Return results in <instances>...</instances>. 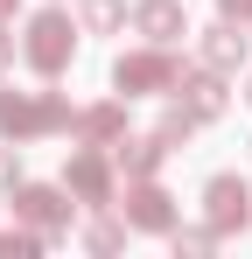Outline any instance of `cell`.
Returning a JSON list of instances; mask_svg holds the SVG:
<instances>
[{
    "label": "cell",
    "mask_w": 252,
    "mask_h": 259,
    "mask_svg": "<svg viewBox=\"0 0 252 259\" xmlns=\"http://www.w3.org/2000/svg\"><path fill=\"white\" fill-rule=\"evenodd\" d=\"M77 14L63 7V0H49V7H35L28 21H21V63L35 70L42 84H56L70 63H77Z\"/></svg>",
    "instance_id": "1"
},
{
    "label": "cell",
    "mask_w": 252,
    "mask_h": 259,
    "mask_svg": "<svg viewBox=\"0 0 252 259\" xmlns=\"http://www.w3.org/2000/svg\"><path fill=\"white\" fill-rule=\"evenodd\" d=\"M77 126V105L63 91H0V140L28 147V140H49V133H70Z\"/></svg>",
    "instance_id": "2"
},
{
    "label": "cell",
    "mask_w": 252,
    "mask_h": 259,
    "mask_svg": "<svg viewBox=\"0 0 252 259\" xmlns=\"http://www.w3.org/2000/svg\"><path fill=\"white\" fill-rule=\"evenodd\" d=\"M175 84H182V56L161 42H140V49L112 56V91L119 98H168Z\"/></svg>",
    "instance_id": "3"
},
{
    "label": "cell",
    "mask_w": 252,
    "mask_h": 259,
    "mask_svg": "<svg viewBox=\"0 0 252 259\" xmlns=\"http://www.w3.org/2000/svg\"><path fill=\"white\" fill-rule=\"evenodd\" d=\"M7 203H14V217H21L28 231H42L49 245H63L70 224H77V196H70L63 182H14Z\"/></svg>",
    "instance_id": "4"
},
{
    "label": "cell",
    "mask_w": 252,
    "mask_h": 259,
    "mask_svg": "<svg viewBox=\"0 0 252 259\" xmlns=\"http://www.w3.org/2000/svg\"><path fill=\"white\" fill-rule=\"evenodd\" d=\"M63 189L77 196L84 210H112V203H119V168H112V147H84V140H77V154L63 161Z\"/></svg>",
    "instance_id": "5"
},
{
    "label": "cell",
    "mask_w": 252,
    "mask_h": 259,
    "mask_svg": "<svg viewBox=\"0 0 252 259\" xmlns=\"http://www.w3.org/2000/svg\"><path fill=\"white\" fill-rule=\"evenodd\" d=\"M196 126H210V119H224V105H231V77L224 70H210V63H182V84L168 91Z\"/></svg>",
    "instance_id": "6"
},
{
    "label": "cell",
    "mask_w": 252,
    "mask_h": 259,
    "mask_svg": "<svg viewBox=\"0 0 252 259\" xmlns=\"http://www.w3.org/2000/svg\"><path fill=\"white\" fill-rule=\"evenodd\" d=\"M119 210H126V231H147V238H168L175 231V196L161 189V175H147V182H126L119 189Z\"/></svg>",
    "instance_id": "7"
},
{
    "label": "cell",
    "mask_w": 252,
    "mask_h": 259,
    "mask_svg": "<svg viewBox=\"0 0 252 259\" xmlns=\"http://www.w3.org/2000/svg\"><path fill=\"white\" fill-rule=\"evenodd\" d=\"M203 224L217 231V238H238L252 224V189H245V175H210L203 182Z\"/></svg>",
    "instance_id": "8"
},
{
    "label": "cell",
    "mask_w": 252,
    "mask_h": 259,
    "mask_svg": "<svg viewBox=\"0 0 252 259\" xmlns=\"http://www.w3.org/2000/svg\"><path fill=\"white\" fill-rule=\"evenodd\" d=\"M245 56H252V28L245 21H210L203 35H196V63H210V70H224V77H238L245 70Z\"/></svg>",
    "instance_id": "9"
},
{
    "label": "cell",
    "mask_w": 252,
    "mask_h": 259,
    "mask_svg": "<svg viewBox=\"0 0 252 259\" xmlns=\"http://www.w3.org/2000/svg\"><path fill=\"white\" fill-rule=\"evenodd\" d=\"M126 28H133L140 42L175 49L182 35H189V7H182V0H133V7H126Z\"/></svg>",
    "instance_id": "10"
},
{
    "label": "cell",
    "mask_w": 252,
    "mask_h": 259,
    "mask_svg": "<svg viewBox=\"0 0 252 259\" xmlns=\"http://www.w3.org/2000/svg\"><path fill=\"white\" fill-rule=\"evenodd\" d=\"M70 140H84V147H119L126 140V98L112 91V98H98V105H77Z\"/></svg>",
    "instance_id": "11"
},
{
    "label": "cell",
    "mask_w": 252,
    "mask_h": 259,
    "mask_svg": "<svg viewBox=\"0 0 252 259\" xmlns=\"http://www.w3.org/2000/svg\"><path fill=\"white\" fill-rule=\"evenodd\" d=\"M175 154L161 133H126L119 147H112V168L126 175V182H147V175H161V161Z\"/></svg>",
    "instance_id": "12"
},
{
    "label": "cell",
    "mask_w": 252,
    "mask_h": 259,
    "mask_svg": "<svg viewBox=\"0 0 252 259\" xmlns=\"http://www.w3.org/2000/svg\"><path fill=\"white\" fill-rule=\"evenodd\" d=\"M77 28L84 35H119L126 28V0H77Z\"/></svg>",
    "instance_id": "13"
},
{
    "label": "cell",
    "mask_w": 252,
    "mask_h": 259,
    "mask_svg": "<svg viewBox=\"0 0 252 259\" xmlns=\"http://www.w3.org/2000/svg\"><path fill=\"white\" fill-rule=\"evenodd\" d=\"M119 245H126V224H119V217L98 210L91 224H84V252H119Z\"/></svg>",
    "instance_id": "14"
},
{
    "label": "cell",
    "mask_w": 252,
    "mask_h": 259,
    "mask_svg": "<svg viewBox=\"0 0 252 259\" xmlns=\"http://www.w3.org/2000/svg\"><path fill=\"white\" fill-rule=\"evenodd\" d=\"M168 245H175V259H182V252H217L224 238H217L210 224H182V217H175V231H168Z\"/></svg>",
    "instance_id": "15"
},
{
    "label": "cell",
    "mask_w": 252,
    "mask_h": 259,
    "mask_svg": "<svg viewBox=\"0 0 252 259\" xmlns=\"http://www.w3.org/2000/svg\"><path fill=\"white\" fill-rule=\"evenodd\" d=\"M42 245H49V238H42V231H28V224H21V231H0V259H35Z\"/></svg>",
    "instance_id": "16"
},
{
    "label": "cell",
    "mask_w": 252,
    "mask_h": 259,
    "mask_svg": "<svg viewBox=\"0 0 252 259\" xmlns=\"http://www.w3.org/2000/svg\"><path fill=\"white\" fill-rule=\"evenodd\" d=\"M154 133H161L168 147H182V140H189V133H196V119H189V112H182V105H175V98H168V112H161V119H154Z\"/></svg>",
    "instance_id": "17"
},
{
    "label": "cell",
    "mask_w": 252,
    "mask_h": 259,
    "mask_svg": "<svg viewBox=\"0 0 252 259\" xmlns=\"http://www.w3.org/2000/svg\"><path fill=\"white\" fill-rule=\"evenodd\" d=\"M14 182H21V147L0 140V189H14Z\"/></svg>",
    "instance_id": "18"
},
{
    "label": "cell",
    "mask_w": 252,
    "mask_h": 259,
    "mask_svg": "<svg viewBox=\"0 0 252 259\" xmlns=\"http://www.w3.org/2000/svg\"><path fill=\"white\" fill-rule=\"evenodd\" d=\"M14 56H21V35H7V28H0V84H7V70H14Z\"/></svg>",
    "instance_id": "19"
},
{
    "label": "cell",
    "mask_w": 252,
    "mask_h": 259,
    "mask_svg": "<svg viewBox=\"0 0 252 259\" xmlns=\"http://www.w3.org/2000/svg\"><path fill=\"white\" fill-rule=\"evenodd\" d=\"M217 14H224V21H245V28H252V0H217Z\"/></svg>",
    "instance_id": "20"
},
{
    "label": "cell",
    "mask_w": 252,
    "mask_h": 259,
    "mask_svg": "<svg viewBox=\"0 0 252 259\" xmlns=\"http://www.w3.org/2000/svg\"><path fill=\"white\" fill-rule=\"evenodd\" d=\"M14 14H21V0H0V28H14Z\"/></svg>",
    "instance_id": "21"
},
{
    "label": "cell",
    "mask_w": 252,
    "mask_h": 259,
    "mask_svg": "<svg viewBox=\"0 0 252 259\" xmlns=\"http://www.w3.org/2000/svg\"><path fill=\"white\" fill-rule=\"evenodd\" d=\"M245 105H252V77H245Z\"/></svg>",
    "instance_id": "22"
}]
</instances>
